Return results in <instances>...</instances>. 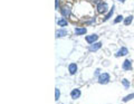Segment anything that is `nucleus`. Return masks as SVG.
Here are the masks:
<instances>
[{"mask_svg":"<svg viewBox=\"0 0 134 104\" xmlns=\"http://www.w3.org/2000/svg\"><path fill=\"white\" fill-rule=\"evenodd\" d=\"M107 9H108L107 4H106V2H103V1L98 2L96 6V10L98 14H105L106 11H107Z\"/></svg>","mask_w":134,"mask_h":104,"instance_id":"f257e3e1","label":"nucleus"},{"mask_svg":"<svg viewBox=\"0 0 134 104\" xmlns=\"http://www.w3.org/2000/svg\"><path fill=\"white\" fill-rule=\"evenodd\" d=\"M109 82V74L107 73H103V74L99 75L98 77V83L99 84H107Z\"/></svg>","mask_w":134,"mask_h":104,"instance_id":"f03ea898","label":"nucleus"},{"mask_svg":"<svg viewBox=\"0 0 134 104\" xmlns=\"http://www.w3.org/2000/svg\"><path fill=\"white\" fill-rule=\"evenodd\" d=\"M86 39V41L88 44H93V43H96V40L98 39V35H96V34H93V35H90V36H86L85 37Z\"/></svg>","mask_w":134,"mask_h":104,"instance_id":"7ed1b4c3","label":"nucleus"},{"mask_svg":"<svg viewBox=\"0 0 134 104\" xmlns=\"http://www.w3.org/2000/svg\"><path fill=\"white\" fill-rule=\"evenodd\" d=\"M60 13H62L64 18H67V17L71 16L72 10H71V8H69V7H63L62 9H60Z\"/></svg>","mask_w":134,"mask_h":104,"instance_id":"20e7f679","label":"nucleus"},{"mask_svg":"<svg viewBox=\"0 0 134 104\" xmlns=\"http://www.w3.org/2000/svg\"><path fill=\"white\" fill-rule=\"evenodd\" d=\"M100 47H102V43L96 41V43L91 44V46H90V48H88V49H90L91 51H96V50H98Z\"/></svg>","mask_w":134,"mask_h":104,"instance_id":"39448f33","label":"nucleus"},{"mask_svg":"<svg viewBox=\"0 0 134 104\" xmlns=\"http://www.w3.org/2000/svg\"><path fill=\"white\" fill-rule=\"evenodd\" d=\"M81 94H82V92H81L80 88H75V90H73V91L71 92V96H72L73 100L78 99V97L81 96Z\"/></svg>","mask_w":134,"mask_h":104,"instance_id":"423d86ee","label":"nucleus"},{"mask_svg":"<svg viewBox=\"0 0 134 104\" xmlns=\"http://www.w3.org/2000/svg\"><path fill=\"white\" fill-rule=\"evenodd\" d=\"M68 72H69V74H72V75L76 74V72H77V65H76L75 63L69 64V66H68Z\"/></svg>","mask_w":134,"mask_h":104,"instance_id":"0eeeda50","label":"nucleus"},{"mask_svg":"<svg viewBox=\"0 0 134 104\" xmlns=\"http://www.w3.org/2000/svg\"><path fill=\"white\" fill-rule=\"evenodd\" d=\"M122 67H123V69H125V71H131V69H132V63H131V60H129V59L124 60Z\"/></svg>","mask_w":134,"mask_h":104,"instance_id":"6e6552de","label":"nucleus"},{"mask_svg":"<svg viewBox=\"0 0 134 104\" xmlns=\"http://www.w3.org/2000/svg\"><path fill=\"white\" fill-rule=\"evenodd\" d=\"M129 54V50H127V48H125V47H122L120 50L116 53V55L115 56L116 57H120V56H125V55H127Z\"/></svg>","mask_w":134,"mask_h":104,"instance_id":"1a4fd4ad","label":"nucleus"},{"mask_svg":"<svg viewBox=\"0 0 134 104\" xmlns=\"http://www.w3.org/2000/svg\"><path fill=\"white\" fill-rule=\"evenodd\" d=\"M57 25L59 27H66L68 25V21H67L66 18H60V19L57 20Z\"/></svg>","mask_w":134,"mask_h":104,"instance_id":"9d476101","label":"nucleus"},{"mask_svg":"<svg viewBox=\"0 0 134 104\" xmlns=\"http://www.w3.org/2000/svg\"><path fill=\"white\" fill-rule=\"evenodd\" d=\"M67 35V30L65 28H60L56 32V37H64Z\"/></svg>","mask_w":134,"mask_h":104,"instance_id":"9b49d317","label":"nucleus"},{"mask_svg":"<svg viewBox=\"0 0 134 104\" xmlns=\"http://www.w3.org/2000/svg\"><path fill=\"white\" fill-rule=\"evenodd\" d=\"M87 29L83 27V28H75V34L76 35H84V34H86Z\"/></svg>","mask_w":134,"mask_h":104,"instance_id":"f8f14e48","label":"nucleus"},{"mask_svg":"<svg viewBox=\"0 0 134 104\" xmlns=\"http://www.w3.org/2000/svg\"><path fill=\"white\" fill-rule=\"evenodd\" d=\"M113 13H114V7L112 8V10H109V11H108V14H107V15H106V16H105V18H104V21L108 20L109 18L112 17V15H113Z\"/></svg>","mask_w":134,"mask_h":104,"instance_id":"ddd939ff","label":"nucleus"},{"mask_svg":"<svg viewBox=\"0 0 134 104\" xmlns=\"http://www.w3.org/2000/svg\"><path fill=\"white\" fill-rule=\"evenodd\" d=\"M132 20H133V16H129V17H126L125 20H124V24L127 26V25H130V24L132 23Z\"/></svg>","mask_w":134,"mask_h":104,"instance_id":"4468645a","label":"nucleus"},{"mask_svg":"<svg viewBox=\"0 0 134 104\" xmlns=\"http://www.w3.org/2000/svg\"><path fill=\"white\" fill-rule=\"evenodd\" d=\"M59 96H60V91L58 90V88H56V90H55V100L58 101Z\"/></svg>","mask_w":134,"mask_h":104,"instance_id":"2eb2a0df","label":"nucleus"},{"mask_svg":"<svg viewBox=\"0 0 134 104\" xmlns=\"http://www.w3.org/2000/svg\"><path fill=\"white\" fill-rule=\"evenodd\" d=\"M134 97V94H130V95H127V96H125L123 99V102H127V101H130V100H132Z\"/></svg>","mask_w":134,"mask_h":104,"instance_id":"dca6fc26","label":"nucleus"},{"mask_svg":"<svg viewBox=\"0 0 134 104\" xmlns=\"http://www.w3.org/2000/svg\"><path fill=\"white\" fill-rule=\"evenodd\" d=\"M122 84H123L124 86H125V88H129V87H130V82L127 81V79H125V78H124L123 81H122Z\"/></svg>","mask_w":134,"mask_h":104,"instance_id":"f3484780","label":"nucleus"},{"mask_svg":"<svg viewBox=\"0 0 134 104\" xmlns=\"http://www.w3.org/2000/svg\"><path fill=\"white\" fill-rule=\"evenodd\" d=\"M122 20H123V16H121V15H120V16H117V17H116V19L114 20V23H115V24H117V23H120V21H122Z\"/></svg>","mask_w":134,"mask_h":104,"instance_id":"a211bd4d","label":"nucleus"},{"mask_svg":"<svg viewBox=\"0 0 134 104\" xmlns=\"http://www.w3.org/2000/svg\"><path fill=\"white\" fill-rule=\"evenodd\" d=\"M58 6H59V4H58V0H56V9H58Z\"/></svg>","mask_w":134,"mask_h":104,"instance_id":"6ab92c4d","label":"nucleus"},{"mask_svg":"<svg viewBox=\"0 0 134 104\" xmlns=\"http://www.w3.org/2000/svg\"><path fill=\"white\" fill-rule=\"evenodd\" d=\"M118 1H121V2H124V1H125V0H118Z\"/></svg>","mask_w":134,"mask_h":104,"instance_id":"aec40b11","label":"nucleus"}]
</instances>
